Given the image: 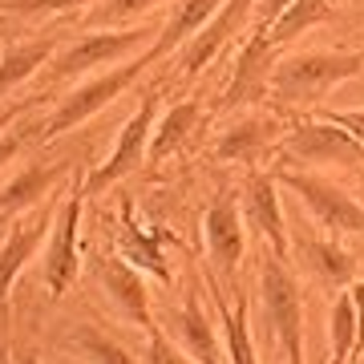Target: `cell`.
I'll use <instances>...</instances> for the list:
<instances>
[{
    "label": "cell",
    "instance_id": "11",
    "mask_svg": "<svg viewBox=\"0 0 364 364\" xmlns=\"http://www.w3.org/2000/svg\"><path fill=\"white\" fill-rule=\"evenodd\" d=\"M239 207L247 219V231H255L263 239V247L291 259V235H287V219H284V198H279V178L275 170H251L243 186H239Z\"/></svg>",
    "mask_w": 364,
    "mask_h": 364
},
{
    "label": "cell",
    "instance_id": "33",
    "mask_svg": "<svg viewBox=\"0 0 364 364\" xmlns=\"http://www.w3.org/2000/svg\"><path fill=\"white\" fill-rule=\"evenodd\" d=\"M28 130H33V126H13V130L0 138V166H4V162H13V158L21 154V146H25Z\"/></svg>",
    "mask_w": 364,
    "mask_h": 364
},
{
    "label": "cell",
    "instance_id": "16",
    "mask_svg": "<svg viewBox=\"0 0 364 364\" xmlns=\"http://www.w3.org/2000/svg\"><path fill=\"white\" fill-rule=\"evenodd\" d=\"M81 162H73V158H61V162H28L25 170H16L0 186V219H16V215L41 207L49 195H57V186Z\"/></svg>",
    "mask_w": 364,
    "mask_h": 364
},
{
    "label": "cell",
    "instance_id": "8",
    "mask_svg": "<svg viewBox=\"0 0 364 364\" xmlns=\"http://www.w3.org/2000/svg\"><path fill=\"white\" fill-rule=\"evenodd\" d=\"M279 65V45H275L267 33H251L243 41V49L235 53L231 77L223 85L219 102H215V114H227V109H247V105H259L272 97V73Z\"/></svg>",
    "mask_w": 364,
    "mask_h": 364
},
{
    "label": "cell",
    "instance_id": "6",
    "mask_svg": "<svg viewBox=\"0 0 364 364\" xmlns=\"http://www.w3.org/2000/svg\"><path fill=\"white\" fill-rule=\"evenodd\" d=\"M81 166H85V158H81ZM81 166L73 174V191H65V203L57 210L53 235L45 243V263H41V279H45V291L53 299L65 296L81 275V210H85V198H90L85 195Z\"/></svg>",
    "mask_w": 364,
    "mask_h": 364
},
{
    "label": "cell",
    "instance_id": "31",
    "mask_svg": "<svg viewBox=\"0 0 364 364\" xmlns=\"http://www.w3.org/2000/svg\"><path fill=\"white\" fill-rule=\"evenodd\" d=\"M316 114L328 117V122H336V126H344V130L364 146V109H316Z\"/></svg>",
    "mask_w": 364,
    "mask_h": 364
},
{
    "label": "cell",
    "instance_id": "17",
    "mask_svg": "<svg viewBox=\"0 0 364 364\" xmlns=\"http://www.w3.org/2000/svg\"><path fill=\"white\" fill-rule=\"evenodd\" d=\"M166 239H170V231H150V227L134 215L130 198L122 203V215H117V255L130 259L138 272L162 279V284L174 279V272H170V263H166Z\"/></svg>",
    "mask_w": 364,
    "mask_h": 364
},
{
    "label": "cell",
    "instance_id": "10",
    "mask_svg": "<svg viewBox=\"0 0 364 364\" xmlns=\"http://www.w3.org/2000/svg\"><path fill=\"white\" fill-rule=\"evenodd\" d=\"M61 203H65V195H61V191H57V195H49L41 207L25 210V215H16L13 227H9V235L0 239V312L9 308V296H13V287H16V279H21V272L28 267V259L41 251V243H49Z\"/></svg>",
    "mask_w": 364,
    "mask_h": 364
},
{
    "label": "cell",
    "instance_id": "20",
    "mask_svg": "<svg viewBox=\"0 0 364 364\" xmlns=\"http://www.w3.org/2000/svg\"><path fill=\"white\" fill-rule=\"evenodd\" d=\"M284 122L272 114H247L239 117L235 126H227V130L215 138V158L219 162H247V166H255L263 154H275V142L284 138Z\"/></svg>",
    "mask_w": 364,
    "mask_h": 364
},
{
    "label": "cell",
    "instance_id": "34",
    "mask_svg": "<svg viewBox=\"0 0 364 364\" xmlns=\"http://www.w3.org/2000/svg\"><path fill=\"white\" fill-rule=\"evenodd\" d=\"M279 356H284V364H308V356H304V336L279 340Z\"/></svg>",
    "mask_w": 364,
    "mask_h": 364
},
{
    "label": "cell",
    "instance_id": "22",
    "mask_svg": "<svg viewBox=\"0 0 364 364\" xmlns=\"http://www.w3.org/2000/svg\"><path fill=\"white\" fill-rule=\"evenodd\" d=\"M223 9V0H174V9H170L166 25L154 33V57L162 61V57H170V53H178L186 41L195 37L198 28L207 25L210 16Z\"/></svg>",
    "mask_w": 364,
    "mask_h": 364
},
{
    "label": "cell",
    "instance_id": "4",
    "mask_svg": "<svg viewBox=\"0 0 364 364\" xmlns=\"http://www.w3.org/2000/svg\"><path fill=\"white\" fill-rule=\"evenodd\" d=\"M275 158H279V170H312V166H328V162H336V166H360L364 146L344 126L316 114L308 122H296L275 142Z\"/></svg>",
    "mask_w": 364,
    "mask_h": 364
},
{
    "label": "cell",
    "instance_id": "12",
    "mask_svg": "<svg viewBox=\"0 0 364 364\" xmlns=\"http://www.w3.org/2000/svg\"><path fill=\"white\" fill-rule=\"evenodd\" d=\"M251 16H255V0H223L219 13L210 16L207 25L178 49V77L195 81L198 73H203V69H207L210 61H215V57L251 25Z\"/></svg>",
    "mask_w": 364,
    "mask_h": 364
},
{
    "label": "cell",
    "instance_id": "15",
    "mask_svg": "<svg viewBox=\"0 0 364 364\" xmlns=\"http://www.w3.org/2000/svg\"><path fill=\"white\" fill-rule=\"evenodd\" d=\"M97 279H102L105 296L114 299V308L130 324H138L142 332L158 328L154 320V299H150V284H146V272H138L130 259H122V255H105L97 263Z\"/></svg>",
    "mask_w": 364,
    "mask_h": 364
},
{
    "label": "cell",
    "instance_id": "27",
    "mask_svg": "<svg viewBox=\"0 0 364 364\" xmlns=\"http://www.w3.org/2000/svg\"><path fill=\"white\" fill-rule=\"evenodd\" d=\"M158 4H166V0H97L81 25L85 28H130L142 16L154 13Z\"/></svg>",
    "mask_w": 364,
    "mask_h": 364
},
{
    "label": "cell",
    "instance_id": "7",
    "mask_svg": "<svg viewBox=\"0 0 364 364\" xmlns=\"http://www.w3.org/2000/svg\"><path fill=\"white\" fill-rule=\"evenodd\" d=\"M158 102H162L158 90H146L142 93L138 109L122 122L114 150H109V154H105L90 174H85V195H102V191L117 186L126 174H134V170L146 162V154H150V134H154V122H158Z\"/></svg>",
    "mask_w": 364,
    "mask_h": 364
},
{
    "label": "cell",
    "instance_id": "21",
    "mask_svg": "<svg viewBox=\"0 0 364 364\" xmlns=\"http://www.w3.org/2000/svg\"><path fill=\"white\" fill-rule=\"evenodd\" d=\"M203 114H207V109H203L198 97H182V102L170 105L166 114H158L154 134H150V154H146V162H166V158L182 154L186 146L195 142Z\"/></svg>",
    "mask_w": 364,
    "mask_h": 364
},
{
    "label": "cell",
    "instance_id": "5",
    "mask_svg": "<svg viewBox=\"0 0 364 364\" xmlns=\"http://www.w3.org/2000/svg\"><path fill=\"white\" fill-rule=\"evenodd\" d=\"M275 178H279V186H287L308 207V215L332 239H344V235L364 239V203L352 198L344 186H336L324 174H312V170H275Z\"/></svg>",
    "mask_w": 364,
    "mask_h": 364
},
{
    "label": "cell",
    "instance_id": "29",
    "mask_svg": "<svg viewBox=\"0 0 364 364\" xmlns=\"http://www.w3.org/2000/svg\"><path fill=\"white\" fill-rule=\"evenodd\" d=\"M142 364H198V360H191V356H186V352H182L162 328H150V332H146Z\"/></svg>",
    "mask_w": 364,
    "mask_h": 364
},
{
    "label": "cell",
    "instance_id": "18",
    "mask_svg": "<svg viewBox=\"0 0 364 364\" xmlns=\"http://www.w3.org/2000/svg\"><path fill=\"white\" fill-rule=\"evenodd\" d=\"M203 284H207V296H210V304H215V316H219L227 364H259V348H255V336H251L247 296H235V304H231V299H227V287L215 279L210 267H203Z\"/></svg>",
    "mask_w": 364,
    "mask_h": 364
},
{
    "label": "cell",
    "instance_id": "2",
    "mask_svg": "<svg viewBox=\"0 0 364 364\" xmlns=\"http://www.w3.org/2000/svg\"><path fill=\"white\" fill-rule=\"evenodd\" d=\"M154 61H158L154 49H142L138 57H130V61H122V65H109V69H102V73L85 77L77 90H69L65 97H61V105H57V109H53V114L37 126V142H41V146H49V142H57L61 134H69V130H77V126H85L93 114H102L105 105H114L117 97H122V93L134 85V81L142 77L146 69L154 65Z\"/></svg>",
    "mask_w": 364,
    "mask_h": 364
},
{
    "label": "cell",
    "instance_id": "37",
    "mask_svg": "<svg viewBox=\"0 0 364 364\" xmlns=\"http://www.w3.org/2000/svg\"><path fill=\"white\" fill-rule=\"evenodd\" d=\"M21 364H41V360H37V356H25V360H21Z\"/></svg>",
    "mask_w": 364,
    "mask_h": 364
},
{
    "label": "cell",
    "instance_id": "3",
    "mask_svg": "<svg viewBox=\"0 0 364 364\" xmlns=\"http://www.w3.org/2000/svg\"><path fill=\"white\" fill-rule=\"evenodd\" d=\"M154 45V37L138 28H93L77 41H65L61 49L53 53V61L45 65V77H41V90L45 85H57V81H73V77H93L109 65H122L130 61V53H142Z\"/></svg>",
    "mask_w": 364,
    "mask_h": 364
},
{
    "label": "cell",
    "instance_id": "19",
    "mask_svg": "<svg viewBox=\"0 0 364 364\" xmlns=\"http://www.w3.org/2000/svg\"><path fill=\"white\" fill-rule=\"evenodd\" d=\"M65 45L61 28H49L45 37H9L0 45V102H9V93H16L37 69L53 61V53Z\"/></svg>",
    "mask_w": 364,
    "mask_h": 364
},
{
    "label": "cell",
    "instance_id": "28",
    "mask_svg": "<svg viewBox=\"0 0 364 364\" xmlns=\"http://www.w3.org/2000/svg\"><path fill=\"white\" fill-rule=\"evenodd\" d=\"M97 0H9L4 13L13 16H57V13H81V9H93Z\"/></svg>",
    "mask_w": 364,
    "mask_h": 364
},
{
    "label": "cell",
    "instance_id": "36",
    "mask_svg": "<svg viewBox=\"0 0 364 364\" xmlns=\"http://www.w3.org/2000/svg\"><path fill=\"white\" fill-rule=\"evenodd\" d=\"M0 364H13V360H9V348H4V344H0Z\"/></svg>",
    "mask_w": 364,
    "mask_h": 364
},
{
    "label": "cell",
    "instance_id": "25",
    "mask_svg": "<svg viewBox=\"0 0 364 364\" xmlns=\"http://www.w3.org/2000/svg\"><path fill=\"white\" fill-rule=\"evenodd\" d=\"M332 21H336V4L332 0H291L284 9V16L267 28V37L284 49V45L299 41L304 33H312L320 25H332Z\"/></svg>",
    "mask_w": 364,
    "mask_h": 364
},
{
    "label": "cell",
    "instance_id": "23",
    "mask_svg": "<svg viewBox=\"0 0 364 364\" xmlns=\"http://www.w3.org/2000/svg\"><path fill=\"white\" fill-rule=\"evenodd\" d=\"M299 251H304V263L316 272V279L328 284L332 291H340V287H348L352 279H356L360 259H356L340 239H332V235H328V239H304Z\"/></svg>",
    "mask_w": 364,
    "mask_h": 364
},
{
    "label": "cell",
    "instance_id": "30",
    "mask_svg": "<svg viewBox=\"0 0 364 364\" xmlns=\"http://www.w3.org/2000/svg\"><path fill=\"white\" fill-rule=\"evenodd\" d=\"M37 105H41V93H28V97H9V102H0V138L13 130V126L28 114V109H37Z\"/></svg>",
    "mask_w": 364,
    "mask_h": 364
},
{
    "label": "cell",
    "instance_id": "1",
    "mask_svg": "<svg viewBox=\"0 0 364 364\" xmlns=\"http://www.w3.org/2000/svg\"><path fill=\"white\" fill-rule=\"evenodd\" d=\"M364 73V49H312L279 57L272 73V97L287 109H320L332 90Z\"/></svg>",
    "mask_w": 364,
    "mask_h": 364
},
{
    "label": "cell",
    "instance_id": "26",
    "mask_svg": "<svg viewBox=\"0 0 364 364\" xmlns=\"http://www.w3.org/2000/svg\"><path fill=\"white\" fill-rule=\"evenodd\" d=\"M65 348L77 352L85 364H142V356H134L122 340H114L109 332H102V328H93V324L73 328L65 336Z\"/></svg>",
    "mask_w": 364,
    "mask_h": 364
},
{
    "label": "cell",
    "instance_id": "24",
    "mask_svg": "<svg viewBox=\"0 0 364 364\" xmlns=\"http://www.w3.org/2000/svg\"><path fill=\"white\" fill-rule=\"evenodd\" d=\"M360 360V328H356V304L352 291L340 287L328 308V364H356Z\"/></svg>",
    "mask_w": 364,
    "mask_h": 364
},
{
    "label": "cell",
    "instance_id": "13",
    "mask_svg": "<svg viewBox=\"0 0 364 364\" xmlns=\"http://www.w3.org/2000/svg\"><path fill=\"white\" fill-rule=\"evenodd\" d=\"M259 296L267 308V324H272L275 344L287 336H304V296H299V279L291 275L287 259L272 255L263 247L259 259Z\"/></svg>",
    "mask_w": 364,
    "mask_h": 364
},
{
    "label": "cell",
    "instance_id": "32",
    "mask_svg": "<svg viewBox=\"0 0 364 364\" xmlns=\"http://www.w3.org/2000/svg\"><path fill=\"white\" fill-rule=\"evenodd\" d=\"M287 4H291V0H255V16H251V21H255V25H259L263 33H267V28H272L275 21L284 16Z\"/></svg>",
    "mask_w": 364,
    "mask_h": 364
},
{
    "label": "cell",
    "instance_id": "35",
    "mask_svg": "<svg viewBox=\"0 0 364 364\" xmlns=\"http://www.w3.org/2000/svg\"><path fill=\"white\" fill-rule=\"evenodd\" d=\"M0 28H4V33H9V13H4V9H0Z\"/></svg>",
    "mask_w": 364,
    "mask_h": 364
},
{
    "label": "cell",
    "instance_id": "9",
    "mask_svg": "<svg viewBox=\"0 0 364 364\" xmlns=\"http://www.w3.org/2000/svg\"><path fill=\"white\" fill-rule=\"evenodd\" d=\"M203 239H207V267L215 272V279L223 287L235 284V272H239L243 251H247V219H243L235 191L223 186L210 198V207L203 210Z\"/></svg>",
    "mask_w": 364,
    "mask_h": 364
},
{
    "label": "cell",
    "instance_id": "14",
    "mask_svg": "<svg viewBox=\"0 0 364 364\" xmlns=\"http://www.w3.org/2000/svg\"><path fill=\"white\" fill-rule=\"evenodd\" d=\"M166 328H170V340H174L191 360H198V364H227L223 332H219V324H210V316L203 312V299H198L195 287L186 291V299H182L178 308H170L166 312Z\"/></svg>",
    "mask_w": 364,
    "mask_h": 364
}]
</instances>
